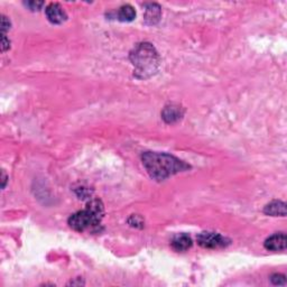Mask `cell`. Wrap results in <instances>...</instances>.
I'll return each instance as SVG.
<instances>
[{"label": "cell", "mask_w": 287, "mask_h": 287, "mask_svg": "<svg viewBox=\"0 0 287 287\" xmlns=\"http://www.w3.org/2000/svg\"><path fill=\"white\" fill-rule=\"evenodd\" d=\"M142 161L149 176L156 181H164L190 168V165L185 162L166 153L146 152L143 154Z\"/></svg>", "instance_id": "1"}, {"label": "cell", "mask_w": 287, "mask_h": 287, "mask_svg": "<svg viewBox=\"0 0 287 287\" xmlns=\"http://www.w3.org/2000/svg\"><path fill=\"white\" fill-rule=\"evenodd\" d=\"M130 60L135 65L136 77L146 79L156 73L160 58L153 45L148 43L138 44L130 53Z\"/></svg>", "instance_id": "2"}, {"label": "cell", "mask_w": 287, "mask_h": 287, "mask_svg": "<svg viewBox=\"0 0 287 287\" xmlns=\"http://www.w3.org/2000/svg\"><path fill=\"white\" fill-rule=\"evenodd\" d=\"M103 205L99 200H93L89 203L84 210L72 214L69 219L70 226L75 231H84V230L96 226L100 224L103 218Z\"/></svg>", "instance_id": "3"}, {"label": "cell", "mask_w": 287, "mask_h": 287, "mask_svg": "<svg viewBox=\"0 0 287 287\" xmlns=\"http://www.w3.org/2000/svg\"><path fill=\"white\" fill-rule=\"evenodd\" d=\"M198 244L203 248L215 249L228 246L230 241L215 232H201L198 236Z\"/></svg>", "instance_id": "4"}, {"label": "cell", "mask_w": 287, "mask_h": 287, "mask_svg": "<svg viewBox=\"0 0 287 287\" xmlns=\"http://www.w3.org/2000/svg\"><path fill=\"white\" fill-rule=\"evenodd\" d=\"M264 246L267 250L270 251H281L285 250L287 246V238L286 235L283 232L275 233V235L267 238Z\"/></svg>", "instance_id": "5"}, {"label": "cell", "mask_w": 287, "mask_h": 287, "mask_svg": "<svg viewBox=\"0 0 287 287\" xmlns=\"http://www.w3.org/2000/svg\"><path fill=\"white\" fill-rule=\"evenodd\" d=\"M46 16L53 24H62L66 20L67 15L60 3H50L46 8Z\"/></svg>", "instance_id": "6"}, {"label": "cell", "mask_w": 287, "mask_h": 287, "mask_svg": "<svg viewBox=\"0 0 287 287\" xmlns=\"http://www.w3.org/2000/svg\"><path fill=\"white\" fill-rule=\"evenodd\" d=\"M183 112H184L183 109L181 108L180 105L171 104V105H167V107H165L163 112H162V117H163V119L166 123H172L182 118Z\"/></svg>", "instance_id": "7"}, {"label": "cell", "mask_w": 287, "mask_h": 287, "mask_svg": "<svg viewBox=\"0 0 287 287\" xmlns=\"http://www.w3.org/2000/svg\"><path fill=\"white\" fill-rule=\"evenodd\" d=\"M172 248L176 251H186L192 247V239L190 236L185 235V233H181L174 237V239L172 240Z\"/></svg>", "instance_id": "8"}, {"label": "cell", "mask_w": 287, "mask_h": 287, "mask_svg": "<svg viewBox=\"0 0 287 287\" xmlns=\"http://www.w3.org/2000/svg\"><path fill=\"white\" fill-rule=\"evenodd\" d=\"M264 212L271 217H285L286 215V205L285 202L278 201H271L269 205H267L264 209Z\"/></svg>", "instance_id": "9"}, {"label": "cell", "mask_w": 287, "mask_h": 287, "mask_svg": "<svg viewBox=\"0 0 287 287\" xmlns=\"http://www.w3.org/2000/svg\"><path fill=\"white\" fill-rule=\"evenodd\" d=\"M161 17V8L156 3H149L146 6L145 20L148 24H155Z\"/></svg>", "instance_id": "10"}, {"label": "cell", "mask_w": 287, "mask_h": 287, "mask_svg": "<svg viewBox=\"0 0 287 287\" xmlns=\"http://www.w3.org/2000/svg\"><path fill=\"white\" fill-rule=\"evenodd\" d=\"M136 17V11L133 7L129 5L123 6L118 11V18L122 21H131Z\"/></svg>", "instance_id": "11"}, {"label": "cell", "mask_w": 287, "mask_h": 287, "mask_svg": "<svg viewBox=\"0 0 287 287\" xmlns=\"http://www.w3.org/2000/svg\"><path fill=\"white\" fill-rule=\"evenodd\" d=\"M271 282H273V284L275 285H284L286 279L284 275H279V274H275L271 276Z\"/></svg>", "instance_id": "12"}, {"label": "cell", "mask_w": 287, "mask_h": 287, "mask_svg": "<svg viewBox=\"0 0 287 287\" xmlns=\"http://www.w3.org/2000/svg\"><path fill=\"white\" fill-rule=\"evenodd\" d=\"M43 5H44L43 1H27V2H25V6L28 7L29 9L34 10V11L40 10L41 7Z\"/></svg>", "instance_id": "13"}, {"label": "cell", "mask_w": 287, "mask_h": 287, "mask_svg": "<svg viewBox=\"0 0 287 287\" xmlns=\"http://www.w3.org/2000/svg\"><path fill=\"white\" fill-rule=\"evenodd\" d=\"M9 28H10L9 20H7L5 16H2V18H1V32H2V35H5L6 32L8 31Z\"/></svg>", "instance_id": "14"}, {"label": "cell", "mask_w": 287, "mask_h": 287, "mask_svg": "<svg viewBox=\"0 0 287 287\" xmlns=\"http://www.w3.org/2000/svg\"><path fill=\"white\" fill-rule=\"evenodd\" d=\"M1 44H2V51L3 52H5L7 50V48H9V41H7L6 35H2Z\"/></svg>", "instance_id": "15"}, {"label": "cell", "mask_w": 287, "mask_h": 287, "mask_svg": "<svg viewBox=\"0 0 287 287\" xmlns=\"http://www.w3.org/2000/svg\"><path fill=\"white\" fill-rule=\"evenodd\" d=\"M5 184H6V175L5 173L2 172V187H5Z\"/></svg>", "instance_id": "16"}]
</instances>
